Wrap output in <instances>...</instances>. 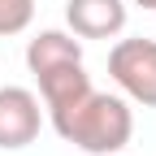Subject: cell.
Masks as SVG:
<instances>
[{
  "mask_svg": "<svg viewBox=\"0 0 156 156\" xmlns=\"http://www.w3.org/2000/svg\"><path fill=\"white\" fill-rule=\"evenodd\" d=\"M52 130L65 143L83 147L91 156H117L134 134V113H130V104L122 95H108V91L91 87L74 108L52 117Z\"/></svg>",
  "mask_w": 156,
  "mask_h": 156,
  "instance_id": "cell-1",
  "label": "cell"
},
{
  "mask_svg": "<svg viewBox=\"0 0 156 156\" xmlns=\"http://www.w3.org/2000/svg\"><path fill=\"white\" fill-rule=\"evenodd\" d=\"M108 74L122 95L156 108V39H117L108 52Z\"/></svg>",
  "mask_w": 156,
  "mask_h": 156,
  "instance_id": "cell-2",
  "label": "cell"
},
{
  "mask_svg": "<svg viewBox=\"0 0 156 156\" xmlns=\"http://www.w3.org/2000/svg\"><path fill=\"white\" fill-rule=\"evenodd\" d=\"M44 130V108H39V95L26 87H0V147L17 152L30 147Z\"/></svg>",
  "mask_w": 156,
  "mask_h": 156,
  "instance_id": "cell-3",
  "label": "cell"
},
{
  "mask_svg": "<svg viewBox=\"0 0 156 156\" xmlns=\"http://www.w3.org/2000/svg\"><path fill=\"white\" fill-rule=\"evenodd\" d=\"M65 22L78 39H113L126 26L122 0H65Z\"/></svg>",
  "mask_w": 156,
  "mask_h": 156,
  "instance_id": "cell-4",
  "label": "cell"
},
{
  "mask_svg": "<svg viewBox=\"0 0 156 156\" xmlns=\"http://www.w3.org/2000/svg\"><path fill=\"white\" fill-rule=\"evenodd\" d=\"M69 61H83V44L65 30H39L30 44H26V65L30 74H44L56 65H69Z\"/></svg>",
  "mask_w": 156,
  "mask_h": 156,
  "instance_id": "cell-5",
  "label": "cell"
},
{
  "mask_svg": "<svg viewBox=\"0 0 156 156\" xmlns=\"http://www.w3.org/2000/svg\"><path fill=\"white\" fill-rule=\"evenodd\" d=\"M35 17V0H0V39L22 35Z\"/></svg>",
  "mask_w": 156,
  "mask_h": 156,
  "instance_id": "cell-6",
  "label": "cell"
},
{
  "mask_svg": "<svg viewBox=\"0 0 156 156\" xmlns=\"http://www.w3.org/2000/svg\"><path fill=\"white\" fill-rule=\"evenodd\" d=\"M139 9H147V13H156V0H134Z\"/></svg>",
  "mask_w": 156,
  "mask_h": 156,
  "instance_id": "cell-7",
  "label": "cell"
}]
</instances>
